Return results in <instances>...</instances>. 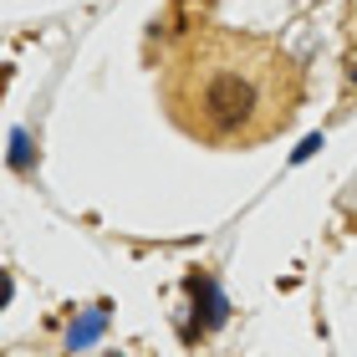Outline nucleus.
<instances>
[{"mask_svg": "<svg viewBox=\"0 0 357 357\" xmlns=\"http://www.w3.org/2000/svg\"><path fill=\"white\" fill-rule=\"evenodd\" d=\"M317 149H321V138H306V143H301V149H296V164H301V158H312Z\"/></svg>", "mask_w": 357, "mask_h": 357, "instance_id": "3", "label": "nucleus"}, {"mask_svg": "<svg viewBox=\"0 0 357 357\" xmlns=\"http://www.w3.org/2000/svg\"><path fill=\"white\" fill-rule=\"evenodd\" d=\"M102 321H107V312H102V306H92V312H87V317L72 327V337H67V342H72V352H82V347L92 342V337L102 332Z\"/></svg>", "mask_w": 357, "mask_h": 357, "instance_id": "2", "label": "nucleus"}, {"mask_svg": "<svg viewBox=\"0 0 357 357\" xmlns=\"http://www.w3.org/2000/svg\"><path fill=\"white\" fill-rule=\"evenodd\" d=\"M164 107L209 149H250L296 118L301 72L261 36L199 31L164 72Z\"/></svg>", "mask_w": 357, "mask_h": 357, "instance_id": "1", "label": "nucleus"}]
</instances>
